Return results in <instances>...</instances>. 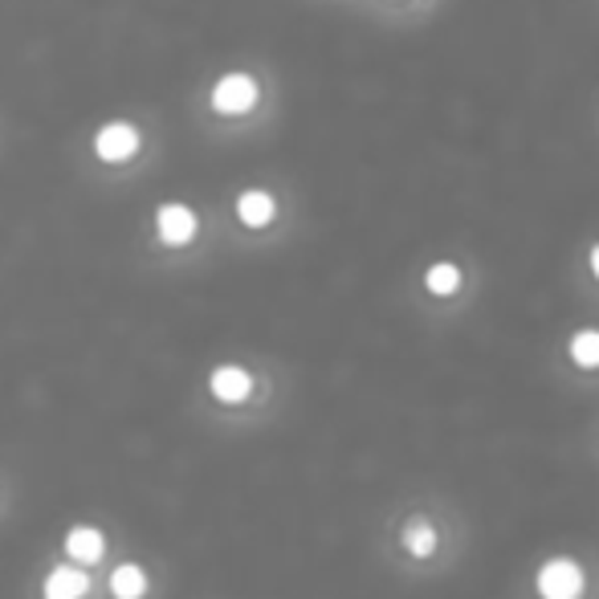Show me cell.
Returning a JSON list of instances; mask_svg holds the SVG:
<instances>
[{"mask_svg":"<svg viewBox=\"0 0 599 599\" xmlns=\"http://www.w3.org/2000/svg\"><path fill=\"white\" fill-rule=\"evenodd\" d=\"M208 392H213L220 404H241V399H250V392H253V375L237 364H220L217 371L208 375Z\"/></svg>","mask_w":599,"mask_h":599,"instance_id":"5","label":"cell"},{"mask_svg":"<svg viewBox=\"0 0 599 599\" xmlns=\"http://www.w3.org/2000/svg\"><path fill=\"white\" fill-rule=\"evenodd\" d=\"M587 575L575 559H550L538 566V596L543 599H579Z\"/></svg>","mask_w":599,"mask_h":599,"instance_id":"1","label":"cell"},{"mask_svg":"<svg viewBox=\"0 0 599 599\" xmlns=\"http://www.w3.org/2000/svg\"><path fill=\"white\" fill-rule=\"evenodd\" d=\"M111 596L115 599H143L148 596V571L139 563H118L111 575Z\"/></svg>","mask_w":599,"mask_h":599,"instance_id":"10","label":"cell"},{"mask_svg":"<svg viewBox=\"0 0 599 599\" xmlns=\"http://www.w3.org/2000/svg\"><path fill=\"white\" fill-rule=\"evenodd\" d=\"M587 269H591V278L599 282V241L591 245V253H587Z\"/></svg>","mask_w":599,"mask_h":599,"instance_id":"13","label":"cell"},{"mask_svg":"<svg viewBox=\"0 0 599 599\" xmlns=\"http://www.w3.org/2000/svg\"><path fill=\"white\" fill-rule=\"evenodd\" d=\"M273 217H278V200L269 196L266 188H250V192L237 196V220L245 229H266Z\"/></svg>","mask_w":599,"mask_h":599,"instance_id":"7","label":"cell"},{"mask_svg":"<svg viewBox=\"0 0 599 599\" xmlns=\"http://www.w3.org/2000/svg\"><path fill=\"white\" fill-rule=\"evenodd\" d=\"M257 106V78L250 74H225L213 86V111L217 115H250Z\"/></svg>","mask_w":599,"mask_h":599,"instance_id":"2","label":"cell"},{"mask_svg":"<svg viewBox=\"0 0 599 599\" xmlns=\"http://www.w3.org/2000/svg\"><path fill=\"white\" fill-rule=\"evenodd\" d=\"M461 282H466V273H461L457 262H433L429 273H424V290H429L433 298H453V294L461 290Z\"/></svg>","mask_w":599,"mask_h":599,"instance_id":"9","label":"cell"},{"mask_svg":"<svg viewBox=\"0 0 599 599\" xmlns=\"http://www.w3.org/2000/svg\"><path fill=\"white\" fill-rule=\"evenodd\" d=\"M139 131H135L131 123H106V127H99V135H94V151H99V160H106V164H123V160H131L135 151H139Z\"/></svg>","mask_w":599,"mask_h":599,"instance_id":"3","label":"cell"},{"mask_svg":"<svg viewBox=\"0 0 599 599\" xmlns=\"http://www.w3.org/2000/svg\"><path fill=\"white\" fill-rule=\"evenodd\" d=\"M566 351H571V364L583 367V371H596L599 367V327H583V331L571 334V343H566Z\"/></svg>","mask_w":599,"mask_h":599,"instance_id":"11","label":"cell"},{"mask_svg":"<svg viewBox=\"0 0 599 599\" xmlns=\"http://www.w3.org/2000/svg\"><path fill=\"white\" fill-rule=\"evenodd\" d=\"M66 555L78 566L99 563L102 555H106V534H102L99 526H69V534H66Z\"/></svg>","mask_w":599,"mask_h":599,"instance_id":"8","label":"cell"},{"mask_svg":"<svg viewBox=\"0 0 599 599\" xmlns=\"http://www.w3.org/2000/svg\"><path fill=\"white\" fill-rule=\"evenodd\" d=\"M155 233L164 245H188L196 237V213L188 204H160L155 213Z\"/></svg>","mask_w":599,"mask_h":599,"instance_id":"4","label":"cell"},{"mask_svg":"<svg viewBox=\"0 0 599 599\" xmlns=\"http://www.w3.org/2000/svg\"><path fill=\"white\" fill-rule=\"evenodd\" d=\"M404 547H408L412 559H429V555H436V531L429 522H408L404 526Z\"/></svg>","mask_w":599,"mask_h":599,"instance_id":"12","label":"cell"},{"mask_svg":"<svg viewBox=\"0 0 599 599\" xmlns=\"http://www.w3.org/2000/svg\"><path fill=\"white\" fill-rule=\"evenodd\" d=\"M90 591V575H86L82 566H53L46 583H41V599H82Z\"/></svg>","mask_w":599,"mask_h":599,"instance_id":"6","label":"cell"}]
</instances>
